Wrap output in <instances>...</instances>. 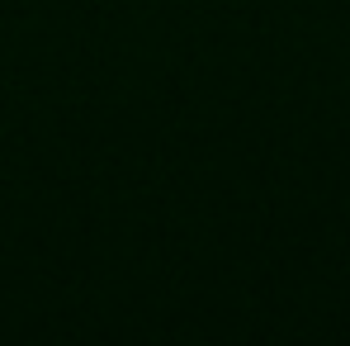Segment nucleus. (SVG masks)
Masks as SVG:
<instances>
[]
</instances>
